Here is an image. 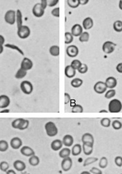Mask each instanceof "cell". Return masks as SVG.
Masks as SVG:
<instances>
[{
  "label": "cell",
  "instance_id": "6da1fadb",
  "mask_svg": "<svg viewBox=\"0 0 122 174\" xmlns=\"http://www.w3.org/2000/svg\"><path fill=\"white\" fill-rule=\"evenodd\" d=\"M108 108L110 113H119L122 110V103L118 99H113L109 102Z\"/></svg>",
  "mask_w": 122,
  "mask_h": 174
},
{
  "label": "cell",
  "instance_id": "7a4b0ae2",
  "mask_svg": "<svg viewBox=\"0 0 122 174\" xmlns=\"http://www.w3.org/2000/svg\"><path fill=\"white\" fill-rule=\"evenodd\" d=\"M45 129L48 137H53L58 133V129L54 122H48L45 125Z\"/></svg>",
  "mask_w": 122,
  "mask_h": 174
},
{
  "label": "cell",
  "instance_id": "3957f363",
  "mask_svg": "<svg viewBox=\"0 0 122 174\" xmlns=\"http://www.w3.org/2000/svg\"><path fill=\"white\" fill-rule=\"evenodd\" d=\"M17 34L18 37L21 39H26L31 34V30L30 28L26 25L21 26L20 28H18Z\"/></svg>",
  "mask_w": 122,
  "mask_h": 174
},
{
  "label": "cell",
  "instance_id": "277c9868",
  "mask_svg": "<svg viewBox=\"0 0 122 174\" xmlns=\"http://www.w3.org/2000/svg\"><path fill=\"white\" fill-rule=\"evenodd\" d=\"M20 88L25 95H30L33 91V85L29 81H23L20 84Z\"/></svg>",
  "mask_w": 122,
  "mask_h": 174
},
{
  "label": "cell",
  "instance_id": "5b68a950",
  "mask_svg": "<svg viewBox=\"0 0 122 174\" xmlns=\"http://www.w3.org/2000/svg\"><path fill=\"white\" fill-rule=\"evenodd\" d=\"M116 44L111 41H105L102 45V50L105 54H112L115 50Z\"/></svg>",
  "mask_w": 122,
  "mask_h": 174
},
{
  "label": "cell",
  "instance_id": "8992f818",
  "mask_svg": "<svg viewBox=\"0 0 122 174\" xmlns=\"http://www.w3.org/2000/svg\"><path fill=\"white\" fill-rule=\"evenodd\" d=\"M4 21L7 23L13 25L16 23V12L14 10H8L4 14Z\"/></svg>",
  "mask_w": 122,
  "mask_h": 174
},
{
  "label": "cell",
  "instance_id": "52a82bcc",
  "mask_svg": "<svg viewBox=\"0 0 122 174\" xmlns=\"http://www.w3.org/2000/svg\"><path fill=\"white\" fill-rule=\"evenodd\" d=\"M93 90L97 94H103L107 91V87L104 81H99L95 84L93 86Z\"/></svg>",
  "mask_w": 122,
  "mask_h": 174
},
{
  "label": "cell",
  "instance_id": "ba28073f",
  "mask_svg": "<svg viewBox=\"0 0 122 174\" xmlns=\"http://www.w3.org/2000/svg\"><path fill=\"white\" fill-rule=\"evenodd\" d=\"M32 13L35 17L41 18L45 14V9L42 8L40 3H37L33 7Z\"/></svg>",
  "mask_w": 122,
  "mask_h": 174
},
{
  "label": "cell",
  "instance_id": "9c48e42d",
  "mask_svg": "<svg viewBox=\"0 0 122 174\" xmlns=\"http://www.w3.org/2000/svg\"><path fill=\"white\" fill-rule=\"evenodd\" d=\"M66 55L70 58H75L78 56L79 53V49L76 46L71 45L67 47L66 50Z\"/></svg>",
  "mask_w": 122,
  "mask_h": 174
},
{
  "label": "cell",
  "instance_id": "30bf717a",
  "mask_svg": "<svg viewBox=\"0 0 122 174\" xmlns=\"http://www.w3.org/2000/svg\"><path fill=\"white\" fill-rule=\"evenodd\" d=\"M72 165H73V161L70 157L63 159L61 163V167L64 172L69 171L71 168Z\"/></svg>",
  "mask_w": 122,
  "mask_h": 174
},
{
  "label": "cell",
  "instance_id": "8fae6325",
  "mask_svg": "<svg viewBox=\"0 0 122 174\" xmlns=\"http://www.w3.org/2000/svg\"><path fill=\"white\" fill-rule=\"evenodd\" d=\"M20 67L21 69H23L27 72L28 71V70H30L31 69H32L33 67V63L31 61V59H30V58L25 57L23 59V60L21 61Z\"/></svg>",
  "mask_w": 122,
  "mask_h": 174
},
{
  "label": "cell",
  "instance_id": "7c38bea8",
  "mask_svg": "<svg viewBox=\"0 0 122 174\" xmlns=\"http://www.w3.org/2000/svg\"><path fill=\"white\" fill-rule=\"evenodd\" d=\"M105 85H106L107 88L114 89L117 86L118 81L114 77H109L105 80Z\"/></svg>",
  "mask_w": 122,
  "mask_h": 174
},
{
  "label": "cell",
  "instance_id": "4fadbf2b",
  "mask_svg": "<svg viewBox=\"0 0 122 174\" xmlns=\"http://www.w3.org/2000/svg\"><path fill=\"white\" fill-rule=\"evenodd\" d=\"M23 145V142L20 138L18 137H15L13 138L10 141V145L12 148L15 150H18Z\"/></svg>",
  "mask_w": 122,
  "mask_h": 174
},
{
  "label": "cell",
  "instance_id": "5bb4252c",
  "mask_svg": "<svg viewBox=\"0 0 122 174\" xmlns=\"http://www.w3.org/2000/svg\"><path fill=\"white\" fill-rule=\"evenodd\" d=\"M83 29L84 28H83L81 25L75 24L71 27V33L73 36H80L82 34V33L84 32L83 31Z\"/></svg>",
  "mask_w": 122,
  "mask_h": 174
},
{
  "label": "cell",
  "instance_id": "9a60e30c",
  "mask_svg": "<svg viewBox=\"0 0 122 174\" xmlns=\"http://www.w3.org/2000/svg\"><path fill=\"white\" fill-rule=\"evenodd\" d=\"M20 152L23 155L28 157L35 155V151L30 146H24L23 147H21V149H20Z\"/></svg>",
  "mask_w": 122,
  "mask_h": 174
},
{
  "label": "cell",
  "instance_id": "2e32d148",
  "mask_svg": "<svg viewBox=\"0 0 122 174\" xmlns=\"http://www.w3.org/2000/svg\"><path fill=\"white\" fill-rule=\"evenodd\" d=\"M10 104V99L6 95H0V108H7Z\"/></svg>",
  "mask_w": 122,
  "mask_h": 174
},
{
  "label": "cell",
  "instance_id": "e0dca14e",
  "mask_svg": "<svg viewBox=\"0 0 122 174\" xmlns=\"http://www.w3.org/2000/svg\"><path fill=\"white\" fill-rule=\"evenodd\" d=\"M93 145L91 143H84L82 145V151L86 155H90L93 153Z\"/></svg>",
  "mask_w": 122,
  "mask_h": 174
},
{
  "label": "cell",
  "instance_id": "ac0fdd59",
  "mask_svg": "<svg viewBox=\"0 0 122 174\" xmlns=\"http://www.w3.org/2000/svg\"><path fill=\"white\" fill-rule=\"evenodd\" d=\"M93 25L94 22L93 19L91 17H86L84 20V21H83L82 27L84 29L88 30L93 28Z\"/></svg>",
  "mask_w": 122,
  "mask_h": 174
},
{
  "label": "cell",
  "instance_id": "d6986e66",
  "mask_svg": "<svg viewBox=\"0 0 122 174\" xmlns=\"http://www.w3.org/2000/svg\"><path fill=\"white\" fill-rule=\"evenodd\" d=\"M13 167L15 168V169H16L18 172H23L26 168L25 163L20 160H16L14 162Z\"/></svg>",
  "mask_w": 122,
  "mask_h": 174
},
{
  "label": "cell",
  "instance_id": "ffe728a7",
  "mask_svg": "<svg viewBox=\"0 0 122 174\" xmlns=\"http://www.w3.org/2000/svg\"><path fill=\"white\" fill-rule=\"evenodd\" d=\"M62 142L65 146H67V147H70V146L73 144L74 138L71 135L67 134L63 137L62 139Z\"/></svg>",
  "mask_w": 122,
  "mask_h": 174
},
{
  "label": "cell",
  "instance_id": "44dd1931",
  "mask_svg": "<svg viewBox=\"0 0 122 174\" xmlns=\"http://www.w3.org/2000/svg\"><path fill=\"white\" fill-rule=\"evenodd\" d=\"M63 144L62 141L60 139H56L53 140V142L51 143V149L53 151H58L62 149Z\"/></svg>",
  "mask_w": 122,
  "mask_h": 174
},
{
  "label": "cell",
  "instance_id": "7402d4cb",
  "mask_svg": "<svg viewBox=\"0 0 122 174\" xmlns=\"http://www.w3.org/2000/svg\"><path fill=\"white\" fill-rule=\"evenodd\" d=\"M65 75L68 78H73L76 75V70L72 68L70 65H68L65 68Z\"/></svg>",
  "mask_w": 122,
  "mask_h": 174
},
{
  "label": "cell",
  "instance_id": "603a6c76",
  "mask_svg": "<svg viewBox=\"0 0 122 174\" xmlns=\"http://www.w3.org/2000/svg\"><path fill=\"white\" fill-rule=\"evenodd\" d=\"M94 137L90 133H85L82 135L81 142L82 143H91L94 144Z\"/></svg>",
  "mask_w": 122,
  "mask_h": 174
},
{
  "label": "cell",
  "instance_id": "cb8c5ba5",
  "mask_svg": "<svg viewBox=\"0 0 122 174\" xmlns=\"http://www.w3.org/2000/svg\"><path fill=\"white\" fill-rule=\"evenodd\" d=\"M81 152H82L81 145L79 144H75L73 147H72L71 150V154L73 156H78L79 155L81 154Z\"/></svg>",
  "mask_w": 122,
  "mask_h": 174
},
{
  "label": "cell",
  "instance_id": "d4e9b609",
  "mask_svg": "<svg viewBox=\"0 0 122 174\" xmlns=\"http://www.w3.org/2000/svg\"><path fill=\"white\" fill-rule=\"evenodd\" d=\"M16 23L18 28L23 26V15L20 9H17L16 12Z\"/></svg>",
  "mask_w": 122,
  "mask_h": 174
},
{
  "label": "cell",
  "instance_id": "484cf974",
  "mask_svg": "<svg viewBox=\"0 0 122 174\" xmlns=\"http://www.w3.org/2000/svg\"><path fill=\"white\" fill-rule=\"evenodd\" d=\"M71 154V150L68 148H63L61 149L59 152V156L60 158L65 159L69 157Z\"/></svg>",
  "mask_w": 122,
  "mask_h": 174
},
{
  "label": "cell",
  "instance_id": "4316f807",
  "mask_svg": "<svg viewBox=\"0 0 122 174\" xmlns=\"http://www.w3.org/2000/svg\"><path fill=\"white\" fill-rule=\"evenodd\" d=\"M49 54L53 57H58L60 55V47L58 45H53L49 49Z\"/></svg>",
  "mask_w": 122,
  "mask_h": 174
},
{
  "label": "cell",
  "instance_id": "83f0119b",
  "mask_svg": "<svg viewBox=\"0 0 122 174\" xmlns=\"http://www.w3.org/2000/svg\"><path fill=\"white\" fill-rule=\"evenodd\" d=\"M40 159H39V157L36 155H33L31 157H30L29 158L28 160V162L29 164L33 167H36L37 165H39L40 164Z\"/></svg>",
  "mask_w": 122,
  "mask_h": 174
},
{
  "label": "cell",
  "instance_id": "f1b7e54d",
  "mask_svg": "<svg viewBox=\"0 0 122 174\" xmlns=\"http://www.w3.org/2000/svg\"><path fill=\"white\" fill-rule=\"evenodd\" d=\"M83 83H84V81H83L81 78H76L71 80V85L73 87V88H79L80 87Z\"/></svg>",
  "mask_w": 122,
  "mask_h": 174
},
{
  "label": "cell",
  "instance_id": "f546056e",
  "mask_svg": "<svg viewBox=\"0 0 122 174\" xmlns=\"http://www.w3.org/2000/svg\"><path fill=\"white\" fill-rule=\"evenodd\" d=\"M4 46L7 47V48H8L9 49H12V50H14L17 51L20 54V55H21L24 56V55H25L23 51L22 50L20 47H18V46H16L15 45L10 44V43H7V44H5L4 45Z\"/></svg>",
  "mask_w": 122,
  "mask_h": 174
},
{
  "label": "cell",
  "instance_id": "4dcf8cb0",
  "mask_svg": "<svg viewBox=\"0 0 122 174\" xmlns=\"http://www.w3.org/2000/svg\"><path fill=\"white\" fill-rule=\"evenodd\" d=\"M113 30L118 33H120L122 31V21L116 20L113 24Z\"/></svg>",
  "mask_w": 122,
  "mask_h": 174
},
{
  "label": "cell",
  "instance_id": "1f68e13d",
  "mask_svg": "<svg viewBox=\"0 0 122 174\" xmlns=\"http://www.w3.org/2000/svg\"><path fill=\"white\" fill-rule=\"evenodd\" d=\"M26 75H27V72L25 71V70H23V69H21L20 68L18 70V71L16 72L15 77V78L16 79L20 80V79H22V78H25L26 77Z\"/></svg>",
  "mask_w": 122,
  "mask_h": 174
},
{
  "label": "cell",
  "instance_id": "d6a6232c",
  "mask_svg": "<svg viewBox=\"0 0 122 174\" xmlns=\"http://www.w3.org/2000/svg\"><path fill=\"white\" fill-rule=\"evenodd\" d=\"M90 39L89 33L87 31L83 32L82 34L79 36V41L81 43L88 42Z\"/></svg>",
  "mask_w": 122,
  "mask_h": 174
},
{
  "label": "cell",
  "instance_id": "836d02e7",
  "mask_svg": "<svg viewBox=\"0 0 122 174\" xmlns=\"http://www.w3.org/2000/svg\"><path fill=\"white\" fill-rule=\"evenodd\" d=\"M82 64L83 63L81 62V61L79 60V59H73V60L71 62L70 66L74 70H78L81 67Z\"/></svg>",
  "mask_w": 122,
  "mask_h": 174
},
{
  "label": "cell",
  "instance_id": "e575fe53",
  "mask_svg": "<svg viewBox=\"0 0 122 174\" xmlns=\"http://www.w3.org/2000/svg\"><path fill=\"white\" fill-rule=\"evenodd\" d=\"M73 41V36L70 32H66L65 33V44H70Z\"/></svg>",
  "mask_w": 122,
  "mask_h": 174
},
{
  "label": "cell",
  "instance_id": "d590c367",
  "mask_svg": "<svg viewBox=\"0 0 122 174\" xmlns=\"http://www.w3.org/2000/svg\"><path fill=\"white\" fill-rule=\"evenodd\" d=\"M67 4L69 7L73 9L78 8L80 5V0H68Z\"/></svg>",
  "mask_w": 122,
  "mask_h": 174
},
{
  "label": "cell",
  "instance_id": "8d00e7d4",
  "mask_svg": "<svg viewBox=\"0 0 122 174\" xmlns=\"http://www.w3.org/2000/svg\"><path fill=\"white\" fill-rule=\"evenodd\" d=\"M98 159L97 157H88L85 160L84 162V167H86L88 165H90L93 163L97 162Z\"/></svg>",
  "mask_w": 122,
  "mask_h": 174
},
{
  "label": "cell",
  "instance_id": "74e56055",
  "mask_svg": "<svg viewBox=\"0 0 122 174\" xmlns=\"http://www.w3.org/2000/svg\"><path fill=\"white\" fill-rule=\"evenodd\" d=\"M9 148V144L6 140H0V152H6Z\"/></svg>",
  "mask_w": 122,
  "mask_h": 174
},
{
  "label": "cell",
  "instance_id": "f35d334b",
  "mask_svg": "<svg viewBox=\"0 0 122 174\" xmlns=\"http://www.w3.org/2000/svg\"><path fill=\"white\" fill-rule=\"evenodd\" d=\"M108 162L107 157H102L100 159V160H99L98 165H99V167H100L102 169H104V168H105L108 166Z\"/></svg>",
  "mask_w": 122,
  "mask_h": 174
},
{
  "label": "cell",
  "instance_id": "ab89813d",
  "mask_svg": "<svg viewBox=\"0 0 122 174\" xmlns=\"http://www.w3.org/2000/svg\"><path fill=\"white\" fill-rule=\"evenodd\" d=\"M116 95V90L115 89H110L105 92V97L107 99H111L113 98Z\"/></svg>",
  "mask_w": 122,
  "mask_h": 174
},
{
  "label": "cell",
  "instance_id": "60d3db41",
  "mask_svg": "<svg viewBox=\"0 0 122 174\" xmlns=\"http://www.w3.org/2000/svg\"><path fill=\"white\" fill-rule=\"evenodd\" d=\"M23 118H17L15 119V120H13L12 123V126L13 128L15 129H19L21 124L22 123V121H23Z\"/></svg>",
  "mask_w": 122,
  "mask_h": 174
},
{
  "label": "cell",
  "instance_id": "b9f144b4",
  "mask_svg": "<svg viewBox=\"0 0 122 174\" xmlns=\"http://www.w3.org/2000/svg\"><path fill=\"white\" fill-rule=\"evenodd\" d=\"M101 125L105 128H108L111 125V120L108 118H103L100 121Z\"/></svg>",
  "mask_w": 122,
  "mask_h": 174
},
{
  "label": "cell",
  "instance_id": "7bdbcfd3",
  "mask_svg": "<svg viewBox=\"0 0 122 174\" xmlns=\"http://www.w3.org/2000/svg\"><path fill=\"white\" fill-rule=\"evenodd\" d=\"M72 113H83L84 112V108L83 107L79 104H76L71 109Z\"/></svg>",
  "mask_w": 122,
  "mask_h": 174
},
{
  "label": "cell",
  "instance_id": "ee69618b",
  "mask_svg": "<svg viewBox=\"0 0 122 174\" xmlns=\"http://www.w3.org/2000/svg\"><path fill=\"white\" fill-rule=\"evenodd\" d=\"M9 164L7 162L3 161L0 163V170L4 172H7L9 170Z\"/></svg>",
  "mask_w": 122,
  "mask_h": 174
},
{
  "label": "cell",
  "instance_id": "f6af8a7d",
  "mask_svg": "<svg viewBox=\"0 0 122 174\" xmlns=\"http://www.w3.org/2000/svg\"><path fill=\"white\" fill-rule=\"evenodd\" d=\"M112 126L113 129L116 130H118L122 128V123L120 121L117 120H114L112 122Z\"/></svg>",
  "mask_w": 122,
  "mask_h": 174
},
{
  "label": "cell",
  "instance_id": "bcb514c9",
  "mask_svg": "<svg viewBox=\"0 0 122 174\" xmlns=\"http://www.w3.org/2000/svg\"><path fill=\"white\" fill-rule=\"evenodd\" d=\"M29 125H30V122L29 120H28L26 119H23V121H22V123L21 124V125L19 128L18 130H24L26 128H28L29 127Z\"/></svg>",
  "mask_w": 122,
  "mask_h": 174
},
{
  "label": "cell",
  "instance_id": "7dc6e473",
  "mask_svg": "<svg viewBox=\"0 0 122 174\" xmlns=\"http://www.w3.org/2000/svg\"><path fill=\"white\" fill-rule=\"evenodd\" d=\"M88 67L86 65V64L83 63L81 67L80 68V69L78 70V72L81 74H85L88 72Z\"/></svg>",
  "mask_w": 122,
  "mask_h": 174
},
{
  "label": "cell",
  "instance_id": "c3c4849f",
  "mask_svg": "<svg viewBox=\"0 0 122 174\" xmlns=\"http://www.w3.org/2000/svg\"><path fill=\"white\" fill-rule=\"evenodd\" d=\"M115 164L118 167H122V157L121 156H117L115 158Z\"/></svg>",
  "mask_w": 122,
  "mask_h": 174
},
{
  "label": "cell",
  "instance_id": "681fc988",
  "mask_svg": "<svg viewBox=\"0 0 122 174\" xmlns=\"http://www.w3.org/2000/svg\"><path fill=\"white\" fill-rule=\"evenodd\" d=\"M4 42H5V39L3 36L0 35V55L3 52L4 50V48H3V45L4 44Z\"/></svg>",
  "mask_w": 122,
  "mask_h": 174
},
{
  "label": "cell",
  "instance_id": "f907efd6",
  "mask_svg": "<svg viewBox=\"0 0 122 174\" xmlns=\"http://www.w3.org/2000/svg\"><path fill=\"white\" fill-rule=\"evenodd\" d=\"M51 14L54 16V17H57V18H59L60 17V8H55L54 9H52Z\"/></svg>",
  "mask_w": 122,
  "mask_h": 174
},
{
  "label": "cell",
  "instance_id": "816d5d0a",
  "mask_svg": "<svg viewBox=\"0 0 122 174\" xmlns=\"http://www.w3.org/2000/svg\"><path fill=\"white\" fill-rule=\"evenodd\" d=\"M48 6L49 7H53L59 3V0H47Z\"/></svg>",
  "mask_w": 122,
  "mask_h": 174
},
{
  "label": "cell",
  "instance_id": "f5cc1de1",
  "mask_svg": "<svg viewBox=\"0 0 122 174\" xmlns=\"http://www.w3.org/2000/svg\"><path fill=\"white\" fill-rule=\"evenodd\" d=\"M90 172L93 174H102L103 173L102 171L100 169H99V168L95 167H92L91 168L90 170Z\"/></svg>",
  "mask_w": 122,
  "mask_h": 174
},
{
  "label": "cell",
  "instance_id": "db71d44e",
  "mask_svg": "<svg viewBox=\"0 0 122 174\" xmlns=\"http://www.w3.org/2000/svg\"><path fill=\"white\" fill-rule=\"evenodd\" d=\"M71 102V97L69 94L65 93V104L67 105Z\"/></svg>",
  "mask_w": 122,
  "mask_h": 174
},
{
  "label": "cell",
  "instance_id": "11a10c76",
  "mask_svg": "<svg viewBox=\"0 0 122 174\" xmlns=\"http://www.w3.org/2000/svg\"><path fill=\"white\" fill-rule=\"evenodd\" d=\"M40 4L41 5L42 8L45 10V9L47 8L48 7V2H47V0H42L40 2Z\"/></svg>",
  "mask_w": 122,
  "mask_h": 174
},
{
  "label": "cell",
  "instance_id": "9f6ffc18",
  "mask_svg": "<svg viewBox=\"0 0 122 174\" xmlns=\"http://www.w3.org/2000/svg\"><path fill=\"white\" fill-rule=\"evenodd\" d=\"M116 70L119 73H122V63H119L116 65Z\"/></svg>",
  "mask_w": 122,
  "mask_h": 174
},
{
  "label": "cell",
  "instance_id": "6f0895ef",
  "mask_svg": "<svg viewBox=\"0 0 122 174\" xmlns=\"http://www.w3.org/2000/svg\"><path fill=\"white\" fill-rule=\"evenodd\" d=\"M89 2V0H80V4L81 5H85Z\"/></svg>",
  "mask_w": 122,
  "mask_h": 174
},
{
  "label": "cell",
  "instance_id": "680465c9",
  "mask_svg": "<svg viewBox=\"0 0 122 174\" xmlns=\"http://www.w3.org/2000/svg\"><path fill=\"white\" fill-rule=\"evenodd\" d=\"M6 173H7V174H16L15 171L14 170H12V169L8 170Z\"/></svg>",
  "mask_w": 122,
  "mask_h": 174
},
{
  "label": "cell",
  "instance_id": "91938a15",
  "mask_svg": "<svg viewBox=\"0 0 122 174\" xmlns=\"http://www.w3.org/2000/svg\"><path fill=\"white\" fill-rule=\"evenodd\" d=\"M10 112V110L8 109H3L1 111H0V113H9Z\"/></svg>",
  "mask_w": 122,
  "mask_h": 174
},
{
  "label": "cell",
  "instance_id": "94428289",
  "mask_svg": "<svg viewBox=\"0 0 122 174\" xmlns=\"http://www.w3.org/2000/svg\"><path fill=\"white\" fill-rule=\"evenodd\" d=\"M118 7L120 10L122 11V0H120L118 3Z\"/></svg>",
  "mask_w": 122,
  "mask_h": 174
},
{
  "label": "cell",
  "instance_id": "6125c7cd",
  "mask_svg": "<svg viewBox=\"0 0 122 174\" xmlns=\"http://www.w3.org/2000/svg\"><path fill=\"white\" fill-rule=\"evenodd\" d=\"M80 174H91V173L90 172H88V171H84V172H82Z\"/></svg>",
  "mask_w": 122,
  "mask_h": 174
},
{
  "label": "cell",
  "instance_id": "be15d7a7",
  "mask_svg": "<svg viewBox=\"0 0 122 174\" xmlns=\"http://www.w3.org/2000/svg\"><path fill=\"white\" fill-rule=\"evenodd\" d=\"M99 113H108V111L107 110H102L99 112Z\"/></svg>",
  "mask_w": 122,
  "mask_h": 174
},
{
  "label": "cell",
  "instance_id": "e7e4bbea",
  "mask_svg": "<svg viewBox=\"0 0 122 174\" xmlns=\"http://www.w3.org/2000/svg\"><path fill=\"white\" fill-rule=\"evenodd\" d=\"M26 174H30V173H26Z\"/></svg>",
  "mask_w": 122,
  "mask_h": 174
},
{
  "label": "cell",
  "instance_id": "03108f58",
  "mask_svg": "<svg viewBox=\"0 0 122 174\" xmlns=\"http://www.w3.org/2000/svg\"><path fill=\"white\" fill-rule=\"evenodd\" d=\"M121 174H122V173H121Z\"/></svg>",
  "mask_w": 122,
  "mask_h": 174
}]
</instances>
